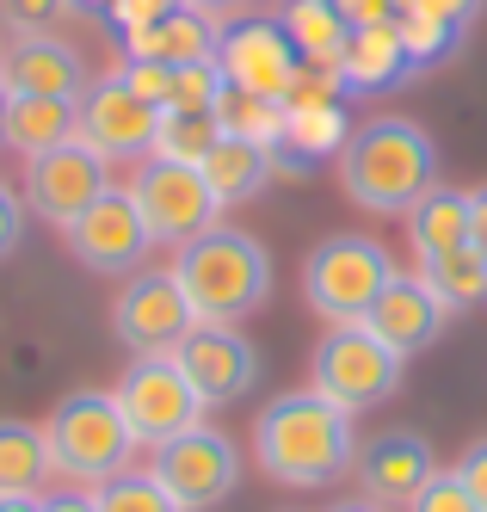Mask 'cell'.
<instances>
[{"label": "cell", "instance_id": "cell-7", "mask_svg": "<svg viewBox=\"0 0 487 512\" xmlns=\"http://www.w3.org/2000/svg\"><path fill=\"white\" fill-rule=\"evenodd\" d=\"M401 352H389L370 327H327V340L315 346L309 358V389L327 395L333 408H346V414H364V408H377L383 395L401 389Z\"/></svg>", "mask_w": 487, "mask_h": 512}, {"label": "cell", "instance_id": "cell-10", "mask_svg": "<svg viewBox=\"0 0 487 512\" xmlns=\"http://www.w3.org/2000/svg\"><path fill=\"white\" fill-rule=\"evenodd\" d=\"M62 235H68V253H74V260H81L87 272H105V278L142 272L148 247H155V235H148V223H142L130 186H105Z\"/></svg>", "mask_w": 487, "mask_h": 512}, {"label": "cell", "instance_id": "cell-34", "mask_svg": "<svg viewBox=\"0 0 487 512\" xmlns=\"http://www.w3.org/2000/svg\"><path fill=\"white\" fill-rule=\"evenodd\" d=\"M62 13H74V0H0V25L13 38H44V31H56Z\"/></svg>", "mask_w": 487, "mask_h": 512}, {"label": "cell", "instance_id": "cell-12", "mask_svg": "<svg viewBox=\"0 0 487 512\" xmlns=\"http://www.w3.org/2000/svg\"><path fill=\"white\" fill-rule=\"evenodd\" d=\"M155 130H161V105L136 99L118 75L93 81L74 99V136H81L99 161H148L155 155Z\"/></svg>", "mask_w": 487, "mask_h": 512}, {"label": "cell", "instance_id": "cell-21", "mask_svg": "<svg viewBox=\"0 0 487 512\" xmlns=\"http://www.w3.org/2000/svg\"><path fill=\"white\" fill-rule=\"evenodd\" d=\"M124 56H148V62H167V68H185V62H210L216 56V25L210 13L198 7H179L155 25H136L124 31Z\"/></svg>", "mask_w": 487, "mask_h": 512}, {"label": "cell", "instance_id": "cell-45", "mask_svg": "<svg viewBox=\"0 0 487 512\" xmlns=\"http://www.w3.org/2000/svg\"><path fill=\"white\" fill-rule=\"evenodd\" d=\"M111 7L118 0H74V13H93V19H111Z\"/></svg>", "mask_w": 487, "mask_h": 512}, {"label": "cell", "instance_id": "cell-35", "mask_svg": "<svg viewBox=\"0 0 487 512\" xmlns=\"http://www.w3.org/2000/svg\"><path fill=\"white\" fill-rule=\"evenodd\" d=\"M407 512H481L475 494L457 482V469H432V482L407 500Z\"/></svg>", "mask_w": 487, "mask_h": 512}, {"label": "cell", "instance_id": "cell-18", "mask_svg": "<svg viewBox=\"0 0 487 512\" xmlns=\"http://www.w3.org/2000/svg\"><path fill=\"white\" fill-rule=\"evenodd\" d=\"M0 81H7V93H31V99H81L93 87L81 50H68L56 31H44V38H19L7 50Z\"/></svg>", "mask_w": 487, "mask_h": 512}, {"label": "cell", "instance_id": "cell-43", "mask_svg": "<svg viewBox=\"0 0 487 512\" xmlns=\"http://www.w3.org/2000/svg\"><path fill=\"white\" fill-rule=\"evenodd\" d=\"M44 512H99L93 494H44Z\"/></svg>", "mask_w": 487, "mask_h": 512}, {"label": "cell", "instance_id": "cell-47", "mask_svg": "<svg viewBox=\"0 0 487 512\" xmlns=\"http://www.w3.org/2000/svg\"><path fill=\"white\" fill-rule=\"evenodd\" d=\"M0 512H44V500H0Z\"/></svg>", "mask_w": 487, "mask_h": 512}, {"label": "cell", "instance_id": "cell-25", "mask_svg": "<svg viewBox=\"0 0 487 512\" xmlns=\"http://www.w3.org/2000/svg\"><path fill=\"white\" fill-rule=\"evenodd\" d=\"M204 179H210V192L222 204H241L253 192H266V179H272V149H259V142H241V136H222L216 149L204 155Z\"/></svg>", "mask_w": 487, "mask_h": 512}, {"label": "cell", "instance_id": "cell-11", "mask_svg": "<svg viewBox=\"0 0 487 512\" xmlns=\"http://www.w3.org/2000/svg\"><path fill=\"white\" fill-rule=\"evenodd\" d=\"M192 327H198V315H192V297L179 290L173 266L130 272V284L118 290V303H111V334L130 352H173Z\"/></svg>", "mask_w": 487, "mask_h": 512}, {"label": "cell", "instance_id": "cell-40", "mask_svg": "<svg viewBox=\"0 0 487 512\" xmlns=\"http://www.w3.org/2000/svg\"><path fill=\"white\" fill-rule=\"evenodd\" d=\"M401 13H426V19H444V25H475L481 0H401Z\"/></svg>", "mask_w": 487, "mask_h": 512}, {"label": "cell", "instance_id": "cell-16", "mask_svg": "<svg viewBox=\"0 0 487 512\" xmlns=\"http://www.w3.org/2000/svg\"><path fill=\"white\" fill-rule=\"evenodd\" d=\"M444 315H451V309H444V303L432 297V290H426V278H420V272H414V278L395 272V278H389V290H383L377 303H370L364 327H370V334H377L389 352L414 358L420 346H432V340H438Z\"/></svg>", "mask_w": 487, "mask_h": 512}, {"label": "cell", "instance_id": "cell-22", "mask_svg": "<svg viewBox=\"0 0 487 512\" xmlns=\"http://www.w3.org/2000/svg\"><path fill=\"white\" fill-rule=\"evenodd\" d=\"M56 475L50 438L31 420H0V500H44Z\"/></svg>", "mask_w": 487, "mask_h": 512}, {"label": "cell", "instance_id": "cell-48", "mask_svg": "<svg viewBox=\"0 0 487 512\" xmlns=\"http://www.w3.org/2000/svg\"><path fill=\"white\" fill-rule=\"evenodd\" d=\"M7 105H13V93H7V81H0V142H7Z\"/></svg>", "mask_w": 487, "mask_h": 512}, {"label": "cell", "instance_id": "cell-46", "mask_svg": "<svg viewBox=\"0 0 487 512\" xmlns=\"http://www.w3.org/2000/svg\"><path fill=\"white\" fill-rule=\"evenodd\" d=\"M185 7H198V13H210V19H216L222 7H235V0H185Z\"/></svg>", "mask_w": 487, "mask_h": 512}, {"label": "cell", "instance_id": "cell-49", "mask_svg": "<svg viewBox=\"0 0 487 512\" xmlns=\"http://www.w3.org/2000/svg\"><path fill=\"white\" fill-rule=\"evenodd\" d=\"M0 68H7V38H0Z\"/></svg>", "mask_w": 487, "mask_h": 512}, {"label": "cell", "instance_id": "cell-19", "mask_svg": "<svg viewBox=\"0 0 487 512\" xmlns=\"http://www.w3.org/2000/svg\"><path fill=\"white\" fill-rule=\"evenodd\" d=\"M346 136H352L346 105H303V112H290V105H284V136H278V149H272V173L309 179L327 155L340 161Z\"/></svg>", "mask_w": 487, "mask_h": 512}, {"label": "cell", "instance_id": "cell-27", "mask_svg": "<svg viewBox=\"0 0 487 512\" xmlns=\"http://www.w3.org/2000/svg\"><path fill=\"white\" fill-rule=\"evenodd\" d=\"M420 278H426V290H432V297L451 309V315L487 303V253H481V247L432 253V260H420Z\"/></svg>", "mask_w": 487, "mask_h": 512}, {"label": "cell", "instance_id": "cell-3", "mask_svg": "<svg viewBox=\"0 0 487 512\" xmlns=\"http://www.w3.org/2000/svg\"><path fill=\"white\" fill-rule=\"evenodd\" d=\"M173 278H179L185 297H192L198 321L235 327L241 315H253L259 303L272 297V253H266V241H253L247 229L216 223L198 241L179 247Z\"/></svg>", "mask_w": 487, "mask_h": 512}, {"label": "cell", "instance_id": "cell-24", "mask_svg": "<svg viewBox=\"0 0 487 512\" xmlns=\"http://www.w3.org/2000/svg\"><path fill=\"white\" fill-rule=\"evenodd\" d=\"M278 25H284V38L296 44V56H303V62L340 68V50H346V38H352V25L340 19V7H333V0H284V7H278Z\"/></svg>", "mask_w": 487, "mask_h": 512}, {"label": "cell", "instance_id": "cell-38", "mask_svg": "<svg viewBox=\"0 0 487 512\" xmlns=\"http://www.w3.org/2000/svg\"><path fill=\"white\" fill-rule=\"evenodd\" d=\"M185 0H118L111 7V25L118 31H136V25H155V19H167V13H179Z\"/></svg>", "mask_w": 487, "mask_h": 512}, {"label": "cell", "instance_id": "cell-20", "mask_svg": "<svg viewBox=\"0 0 487 512\" xmlns=\"http://www.w3.org/2000/svg\"><path fill=\"white\" fill-rule=\"evenodd\" d=\"M420 68L407 62V44H401V31L395 25H364L346 38L340 50V81L346 93H389L401 81H414Z\"/></svg>", "mask_w": 487, "mask_h": 512}, {"label": "cell", "instance_id": "cell-41", "mask_svg": "<svg viewBox=\"0 0 487 512\" xmlns=\"http://www.w3.org/2000/svg\"><path fill=\"white\" fill-rule=\"evenodd\" d=\"M457 482H463V488L475 494V506L487 512V438H475V445L457 457Z\"/></svg>", "mask_w": 487, "mask_h": 512}, {"label": "cell", "instance_id": "cell-2", "mask_svg": "<svg viewBox=\"0 0 487 512\" xmlns=\"http://www.w3.org/2000/svg\"><path fill=\"white\" fill-rule=\"evenodd\" d=\"M340 186L377 216H407L438 186V149L414 118H370L340 149Z\"/></svg>", "mask_w": 487, "mask_h": 512}, {"label": "cell", "instance_id": "cell-8", "mask_svg": "<svg viewBox=\"0 0 487 512\" xmlns=\"http://www.w3.org/2000/svg\"><path fill=\"white\" fill-rule=\"evenodd\" d=\"M111 395H118L136 445H167V438L192 432L204 420V395L192 389V377L179 371L173 352H136Z\"/></svg>", "mask_w": 487, "mask_h": 512}, {"label": "cell", "instance_id": "cell-37", "mask_svg": "<svg viewBox=\"0 0 487 512\" xmlns=\"http://www.w3.org/2000/svg\"><path fill=\"white\" fill-rule=\"evenodd\" d=\"M19 241H25V192H13L0 179V260H13Z\"/></svg>", "mask_w": 487, "mask_h": 512}, {"label": "cell", "instance_id": "cell-14", "mask_svg": "<svg viewBox=\"0 0 487 512\" xmlns=\"http://www.w3.org/2000/svg\"><path fill=\"white\" fill-rule=\"evenodd\" d=\"M216 68L229 87H247V93H266V99H284V87L296 81V44L284 38L278 19H235L216 31Z\"/></svg>", "mask_w": 487, "mask_h": 512}, {"label": "cell", "instance_id": "cell-13", "mask_svg": "<svg viewBox=\"0 0 487 512\" xmlns=\"http://www.w3.org/2000/svg\"><path fill=\"white\" fill-rule=\"evenodd\" d=\"M105 186H111V161H99L81 136H68L25 161V210L44 216L50 229H68Z\"/></svg>", "mask_w": 487, "mask_h": 512}, {"label": "cell", "instance_id": "cell-42", "mask_svg": "<svg viewBox=\"0 0 487 512\" xmlns=\"http://www.w3.org/2000/svg\"><path fill=\"white\" fill-rule=\"evenodd\" d=\"M469 247H481V253H487V186H475V192H469Z\"/></svg>", "mask_w": 487, "mask_h": 512}, {"label": "cell", "instance_id": "cell-30", "mask_svg": "<svg viewBox=\"0 0 487 512\" xmlns=\"http://www.w3.org/2000/svg\"><path fill=\"white\" fill-rule=\"evenodd\" d=\"M93 506L99 512H179V500L161 488L155 469H124V475H111V482H99Z\"/></svg>", "mask_w": 487, "mask_h": 512}, {"label": "cell", "instance_id": "cell-36", "mask_svg": "<svg viewBox=\"0 0 487 512\" xmlns=\"http://www.w3.org/2000/svg\"><path fill=\"white\" fill-rule=\"evenodd\" d=\"M118 81H124V87H130L136 99H148V105H167V99H173V68H167V62H148V56H124Z\"/></svg>", "mask_w": 487, "mask_h": 512}, {"label": "cell", "instance_id": "cell-28", "mask_svg": "<svg viewBox=\"0 0 487 512\" xmlns=\"http://www.w3.org/2000/svg\"><path fill=\"white\" fill-rule=\"evenodd\" d=\"M216 124H222V136H241V142H259V149H278V136H284V99L247 93V87H222Z\"/></svg>", "mask_w": 487, "mask_h": 512}, {"label": "cell", "instance_id": "cell-23", "mask_svg": "<svg viewBox=\"0 0 487 512\" xmlns=\"http://www.w3.org/2000/svg\"><path fill=\"white\" fill-rule=\"evenodd\" d=\"M407 241H414L420 260L469 247V192H457V186H432L414 210H407Z\"/></svg>", "mask_w": 487, "mask_h": 512}, {"label": "cell", "instance_id": "cell-5", "mask_svg": "<svg viewBox=\"0 0 487 512\" xmlns=\"http://www.w3.org/2000/svg\"><path fill=\"white\" fill-rule=\"evenodd\" d=\"M389 278H395V260L383 253V241H370V235H327L303 266L309 303L333 327H364L370 303L389 290Z\"/></svg>", "mask_w": 487, "mask_h": 512}, {"label": "cell", "instance_id": "cell-31", "mask_svg": "<svg viewBox=\"0 0 487 512\" xmlns=\"http://www.w3.org/2000/svg\"><path fill=\"white\" fill-rule=\"evenodd\" d=\"M401 31V44H407V62L414 68H438V62H451L457 44H463V25H444V19H426V13H401L395 19Z\"/></svg>", "mask_w": 487, "mask_h": 512}, {"label": "cell", "instance_id": "cell-32", "mask_svg": "<svg viewBox=\"0 0 487 512\" xmlns=\"http://www.w3.org/2000/svg\"><path fill=\"white\" fill-rule=\"evenodd\" d=\"M222 68H216V56L210 62H185V68H173V99L161 105V112H216V99H222Z\"/></svg>", "mask_w": 487, "mask_h": 512}, {"label": "cell", "instance_id": "cell-39", "mask_svg": "<svg viewBox=\"0 0 487 512\" xmlns=\"http://www.w3.org/2000/svg\"><path fill=\"white\" fill-rule=\"evenodd\" d=\"M333 7H340V19L352 31H364V25H395L401 19V0H333Z\"/></svg>", "mask_w": 487, "mask_h": 512}, {"label": "cell", "instance_id": "cell-44", "mask_svg": "<svg viewBox=\"0 0 487 512\" xmlns=\"http://www.w3.org/2000/svg\"><path fill=\"white\" fill-rule=\"evenodd\" d=\"M327 512H389V506H383V500H370V494H364V500H333Z\"/></svg>", "mask_w": 487, "mask_h": 512}, {"label": "cell", "instance_id": "cell-1", "mask_svg": "<svg viewBox=\"0 0 487 512\" xmlns=\"http://www.w3.org/2000/svg\"><path fill=\"white\" fill-rule=\"evenodd\" d=\"M253 463L278 488H333L358 469V438L352 414L333 408L315 389L272 395L253 420Z\"/></svg>", "mask_w": 487, "mask_h": 512}, {"label": "cell", "instance_id": "cell-15", "mask_svg": "<svg viewBox=\"0 0 487 512\" xmlns=\"http://www.w3.org/2000/svg\"><path fill=\"white\" fill-rule=\"evenodd\" d=\"M179 371L192 377V389L204 395V408H222V401H235L259 383V352L253 340H241L235 327H216V321H198L192 334L173 346Z\"/></svg>", "mask_w": 487, "mask_h": 512}, {"label": "cell", "instance_id": "cell-6", "mask_svg": "<svg viewBox=\"0 0 487 512\" xmlns=\"http://www.w3.org/2000/svg\"><path fill=\"white\" fill-rule=\"evenodd\" d=\"M130 198H136V210H142L148 235H155V247H185V241H198L204 229L222 223V210H229V204L210 192L204 167H192V161H167V155L136 161V173H130Z\"/></svg>", "mask_w": 487, "mask_h": 512}, {"label": "cell", "instance_id": "cell-29", "mask_svg": "<svg viewBox=\"0 0 487 512\" xmlns=\"http://www.w3.org/2000/svg\"><path fill=\"white\" fill-rule=\"evenodd\" d=\"M216 142H222V124H216V112H161V130H155V155L204 167V155L216 149Z\"/></svg>", "mask_w": 487, "mask_h": 512}, {"label": "cell", "instance_id": "cell-9", "mask_svg": "<svg viewBox=\"0 0 487 512\" xmlns=\"http://www.w3.org/2000/svg\"><path fill=\"white\" fill-rule=\"evenodd\" d=\"M155 475H161V488L179 500V512H210V506H222L235 494L241 451H235L229 432H216V426L198 420L192 432L155 445Z\"/></svg>", "mask_w": 487, "mask_h": 512}, {"label": "cell", "instance_id": "cell-17", "mask_svg": "<svg viewBox=\"0 0 487 512\" xmlns=\"http://www.w3.org/2000/svg\"><path fill=\"white\" fill-rule=\"evenodd\" d=\"M432 445L420 432H383V438H370V445H358V482L370 500H383V506H407L426 482H432Z\"/></svg>", "mask_w": 487, "mask_h": 512}, {"label": "cell", "instance_id": "cell-4", "mask_svg": "<svg viewBox=\"0 0 487 512\" xmlns=\"http://www.w3.org/2000/svg\"><path fill=\"white\" fill-rule=\"evenodd\" d=\"M44 438H50L56 475H74V482H93V488L124 475L136 457V432L118 408V395H105V389H81V395L56 401V414L44 420Z\"/></svg>", "mask_w": 487, "mask_h": 512}, {"label": "cell", "instance_id": "cell-26", "mask_svg": "<svg viewBox=\"0 0 487 512\" xmlns=\"http://www.w3.org/2000/svg\"><path fill=\"white\" fill-rule=\"evenodd\" d=\"M74 136V99H31V93H13L7 105V149L13 155H44L56 142Z\"/></svg>", "mask_w": 487, "mask_h": 512}, {"label": "cell", "instance_id": "cell-33", "mask_svg": "<svg viewBox=\"0 0 487 512\" xmlns=\"http://www.w3.org/2000/svg\"><path fill=\"white\" fill-rule=\"evenodd\" d=\"M340 99H346L340 68H321V62H303V68H296V81L284 87L290 112H303V105H340Z\"/></svg>", "mask_w": 487, "mask_h": 512}]
</instances>
